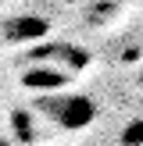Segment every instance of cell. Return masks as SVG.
Segmentation results:
<instances>
[{
    "mask_svg": "<svg viewBox=\"0 0 143 146\" xmlns=\"http://www.w3.org/2000/svg\"><path fill=\"white\" fill-rule=\"evenodd\" d=\"M21 86L25 89H39V93H57L68 86V75L57 68H29L25 75H21Z\"/></svg>",
    "mask_w": 143,
    "mask_h": 146,
    "instance_id": "3957f363",
    "label": "cell"
},
{
    "mask_svg": "<svg viewBox=\"0 0 143 146\" xmlns=\"http://www.w3.org/2000/svg\"><path fill=\"white\" fill-rule=\"evenodd\" d=\"M36 111H43V118H50L57 128H86L93 118H97V104L90 96H47L36 104Z\"/></svg>",
    "mask_w": 143,
    "mask_h": 146,
    "instance_id": "6da1fadb",
    "label": "cell"
},
{
    "mask_svg": "<svg viewBox=\"0 0 143 146\" xmlns=\"http://www.w3.org/2000/svg\"><path fill=\"white\" fill-rule=\"evenodd\" d=\"M4 36L14 43H29V39H43L47 36V21L36 18V14H21V18H11L4 25Z\"/></svg>",
    "mask_w": 143,
    "mask_h": 146,
    "instance_id": "7a4b0ae2",
    "label": "cell"
},
{
    "mask_svg": "<svg viewBox=\"0 0 143 146\" xmlns=\"http://www.w3.org/2000/svg\"><path fill=\"white\" fill-rule=\"evenodd\" d=\"M125 143H129V146H140V143H143V121H136V125L125 128Z\"/></svg>",
    "mask_w": 143,
    "mask_h": 146,
    "instance_id": "277c9868",
    "label": "cell"
}]
</instances>
